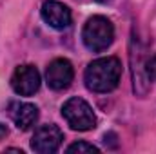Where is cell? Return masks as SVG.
Listing matches in <instances>:
<instances>
[{
    "instance_id": "cell-1",
    "label": "cell",
    "mask_w": 156,
    "mask_h": 154,
    "mask_svg": "<svg viewBox=\"0 0 156 154\" xmlns=\"http://www.w3.org/2000/svg\"><path fill=\"white\" fill-rule=\"evenodd\" d=\"M122 78V62L116 56H104L93 60L85 69V87L93 93H111Z\"/></svg>"
},
{
    "instance_id": "cell-2",
    "label": "cell",
    "mask_w": 156,
    "mask_h": 154,
    "mask_svg": "<svg viewBox=\"0 0 156 154\" xmlns=\"http://www.w3.org/2000/svg\"><path fill=\"white\" fill-rule=\"evenodd\" d=\"M82 40L85 44V47L93 53H100V51H105L113 40H115V27H113V22L102 15H96V16H91L85 26H83V31H82Z\"/></svg>"
},
{
    "instance_id": "cell-3",
    "label": "cell",
    "mask_w": 156,
    "mask_h": 154,
    "mask_svg": "<svg viewBox=\"0 0 156 154\" xmlns=\"http://www.w3.org/2000/svg\"><path fill=\"white\" fill-rule=\"evenodd\" d=\"M62 116L75 131H91L96 127V116L93 113V107L82 98H69L62 107Z\"/></svg>"
},
{
    "instance_id": "cell-4",
    "label": "cell",
    "mask_w": 156,
    "mask_h": 154,
    "mask_svg": "<svg viewBox=\"0 0 156 154\" xmlns=\"http://www.w3.org/2000/svg\"><path fill=\"white\" fill-rule=\"evenodd\" d=\"M62 142H64V132L60 131V127H56L55 123H47L35 131V136L31 140V149L38 154H53L60 149Z\"/></svg>"
},
{
    "instance_id": "cell-5",
    "label": "cell",
    "mask_w": 156,
    "mask_h": 154,
    "mask_svg": "<svg viewBox=\"0 0 156 154\" xmlns=\"http://www.w3.org/2000/svg\"><path fill=\"white\" fill-rule=\"evenodd\" d=\"M40 73L35 65H20L11 76V87L20 96H31L40 89Z\"/></svg>"
},
{
    "instance_id": "cell-6",
    "label": "cell",
    "mask_w": 156,
    "mask_h": 154,
    "mask_svg": "<svg viewBox=\"0 0 156 154\" xmlns=\"http://www.w3.org/2000/svg\"><path fill=\"white\" fill-rule=\"evenodd\" d=\"M75 78V69L69 60L66 58H56L49 64L45 69V82L53 91H64L71 85Z\"/></svg>"
},
{
    "instance_id": "cell-7",
    "label": "cell",
    "mask_w": 156,
    "mask_h": 154,
    "mask_svg": "<svg viewBox=\"0 0 156 154\" xmlns=\"http://www.w3.org/2000/svg\"><path fill=\"white\" fill-rule=\"evenodd\" d=\"M42 18L53 29H67L71 26V11L66 4L58 0H45L42 5Z\"/></svg>"
},
{
    "instance_id": "cell-8",
    "label": "cell",
    "mask_w": 156,
    "mask_h": 154,
    "mask_svg": "<svg viewBox=\"0 0 156 154\" xmlns=\"http://www.w3.org/2000/svg\"><path fill=\"white\" fill-rule=\"evenodd\" d=\"M9 116L18 129L29 131L38 120V109L37 105L27 103V102H13L9 105Z\"/></svg>"
},
{
    "instance_id": "cell-9",
    "label": "cell",
    "mask_w": 156,
    "mask_h": 154,
    "mask_svg": "<svg viewBox=\"0 0 156 154\" xmlns=\"http://www.w3.org/2000/svg\"><path fill=\"white\" fill-rule=\"evenodd\" d=\"M67 152H100V149L87 142H76L67 147Z\"/></svg>"
},
{
    "instance_id": "cell-10",
    "label": "cell",
    "mask_w": 156,
    "mask_h": 154,
    "mask_svg": "<svg viewBox=\"0 0 156 154\" xmlns=\"http://www.w3.org/2000/svg\"><path fill=\"white\" fill-rule=\"evenodd\" d=\"M96 2H102V4H104V2H109V0H96Z\"/></svg>"
}]
</instances>
